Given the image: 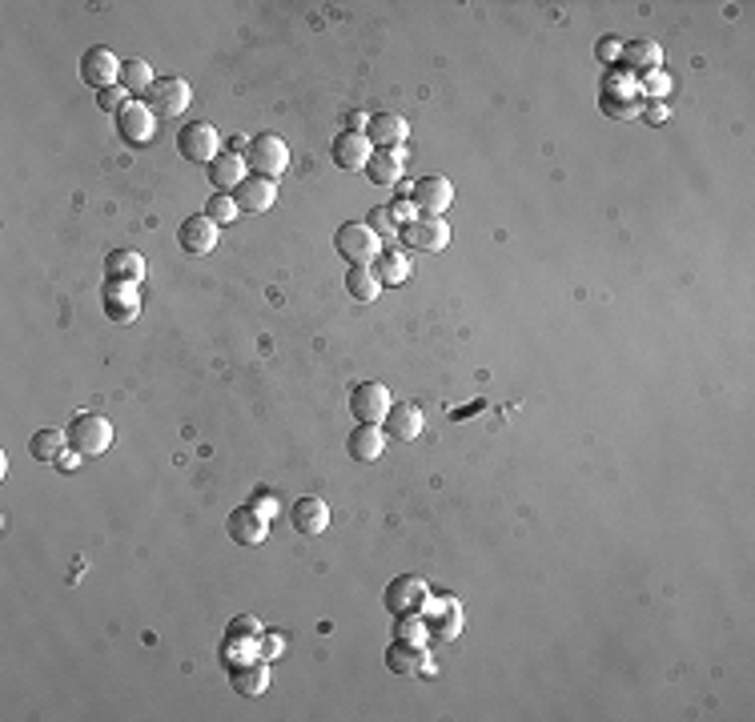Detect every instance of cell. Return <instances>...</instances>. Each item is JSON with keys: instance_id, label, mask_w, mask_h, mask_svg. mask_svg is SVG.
<instances>
[{"instance_id": "obj_26", "label": "cell", "mask_w": 755, "mask_h": 722, "mask_svg": "<svg viewBox=\"0 0 755 722\" xmlns=\"http://www.w3.org/2000/svg\"><path fill=\"white\" fill-rule=\"evenodd\" d=\"M402 173H406L402 149H374V157H370V165H366V177H370L374 185H398Z\"/></svg>"}, {"instance_id": "obj_36", "label": "cell", "mask_w": 755, "mask_h": 722, "mask_svg": "<svg viewBox=\"0 0 755 722\" xmlns=\"http://www.w3.org/2000/svg\"><path fill=\"white\" fill-rule=\"evenodd\" d=\"M249 506H254L262 518H270V522H274V518H278V510H282V506H278V498H274V490H266V486H258L254 494H249Z\"/></svg>"}, {"instance_id": "obj_6", "label": "cell", "mask_w": 755, "mask_h": 722, "mask_svg": "<svg viewBox=\"0 0 755 722\" xmlns=\"http://www.w3.org/2000/svg\"><path fill=\"white\" fill-rule=\"evenodd\" d=\"M193 101V89L185 77H157L153 89L145 93V105L153 109V117H181Z\"/></svg>"}, {"instance_id": "obj_35", "label": "cell", "mask_w": 755, "mask_h": 722, "mask_svg": "<svg viewBox=\"0 0 755 722\" xmlns=\"http://www.w3.org/2000/svg\"><path fill=\"white\" fill-rule=\"evenodd\" d=\"M129 101H133V97L125 93V85H113V89H101V93H97V105H101L105 113H113V117H117Z\"/></svg>"}, {"instance_id": "obj_30", "label": "cell", "mask_w": 755, "mask_h": 722, "mask_svg": "<svg viewBox=\"0 0 755 722\" xmlns=\"http://www.w3.org/2000/svg\"><path fill=\"white\" fill-rule=\"evenodd\" d=\"M346 289H350L354 301H378L382 281H378V273H374L370 265H350V273H346Z\"/></svg>"}, {"instance_id": "obj_31", "label": "cell", "mask_w": 755, "mask_h": 722, "mask_svg": "<svg viewBox=\"0 0 755 722\" xmlns=\"http://www.w3.org/2000/svg\"><path fill=\"white\" fill-rule=\"evenodd\" d=\"M153 69L145 65V61H121V85H125V93L137 101L141 93H149L153 89Z\"/></svg>"}, {"instance_id": "obj_11", "label": "cell", "mask_w": 755, "mask_h": 722, "mask_svg": "<svg viewBox=\"0 0 755 722\" xmlns=\"http://www.w3.org/2000/svg\"><path fill=\"white\" fill-rule=\"evenodd\" d=\"M81 81H85V85H93L97 93H101V89L121 85V61L113 57V49L93 45V49L81 57Z\"/></svg>"}, {"instance_id": "obj_34", "label": "cell", "mask_w": 755, "mask_h": 722, "mask_svg": "<svg viewBox=\"0 0 755 722\" xmlns=\"http://www.w3.org/2000/svg\"><path fill=\"white\" fill-rule=\"evenodd\" d=\"M366 225H370V229H374L382 241H386V237H398V229H402V225L394 221L390 205H374V209H370V217H366Z\"/></svg>"}, {"instance_id": "obj_10", "label": "cell", "mask_w": 755, "mask_h": 722, "mask_svg": "<svg viewBox=\"0 0 755 722\" xmlns=\"http://www.w3.org/2000/svg\"><path fill=\"white\" fill-rule=\"evenodd\" d=\"M426 598H430V586L422 582V578H414V574H402V578H394L390 586H386V610L394 614V618H406V614H422V606H426Z\"/></svg>"}, {"instance_id": "obj_13", "label": "cell", "mask_w": 755, "mask_h": 722, "mask_svg": "<svg viewBox=\"0 0 755 722\" xmlns=\"http://www.w3.org/2000/svg\"><path fill=\"white\" fill-rule=\"evenodd\" d=\"M410 201L418 209V217H442L450 205H454V185L446 177H422L414 189H410Z\"/></svg>"}, {"instance_id": "obj_9", "label": "cell", "mask_w": 755, "mask_h": 722, "mask_svg": "<svg viewBox=\"0 0 755 722\" xmlns=\"http://www.w3.org/2000/svg\"><path fill=\"white\" fill-rule=\"evenodd\" d=\"M398 241L406 249H418V253H442L450 245V229L442 217H414L410 225L398 229Z\"/></svg>"}, {"instance_id": "obj_37", "label": "cell", "mask_w": 755, "mask_h": 722, "mask_svg": "<svg viewBox=\"0 0 755 722\" xmlns=\"http://www.w3.org/2000/svg\"><path fill=\"white\" fill-rule=\"evenodd\" d=\"M639 85H643V97H647V101H663L667 89H671L667 73H647V77H639Z\"/></svg>"}, {"instance_id": "obj_27", "label": "cell", "mask_w": 755, "mask_h": 722, "mask_svg": "<svg viewBox=\"0 0 755 722\" xmlns=\"http://www.w3.org/2000/svg\"><path fill=\"white\" fill-rule=\"evenodd\" d=\"M105 277H109V281H129V285H137V281L145 277V257L133 253V249H113V253L105 257Z\"/></svg>"}, {"instance_id": "obj_22", "label": "cell", "mask_w": 755, "mask_h": 722, "mask_svg": "<svg viewBox=\"0 0 755 722\" xmlns=\"http://www.w3.org/2000/svg\"><path fill=\"white\" fill-rule=\"evenodd\" d=\"M229 682H233V690H237V694H245V698L262 694V690L270 686V666H266V658H254V662H237V666H229Z\"/></svg>"}, {"instance_id": "obj_39", "label": "cell", "mask_w": 755, "mask_h": 722, "mask_svg": "<svg viewBox=\"0 0 755 722\" xmlns=\"http://www.w3.org/2000/svg\"><path fill=\"white\" fill-rule=\"evenodd\" d=\"M390 213H394V221H398V225H410V221L418 217V209H414V201H410V197H394V201H390Z\"/></svg>"}, {"instance_id": "obj_2", "label": "cell", "mask_w": 755, "mask_h": 722, "mask_svg": "<svg viewBox=\"0 0 755 722\" xmlns=\"http://www.w3.org/2000/svg\"><path fill=\"white\" fill-rule=\"evenodd\" d=\"M334 249L342 253L346 265H374L378 253H382V237H378L366 221H346V225L334 233Z\"/></svg>"}, {"instance_id": "obj_33", "label": "cell", "mask_w": 755, "mask_h": 722, "mask_svg": "<svg viewBox=\"0 0 755 722\" xmlns=\"http://www.w3.org/2000/svg\"><path fill=\"white\" fill-rule=\"evenodd\" d=\"M394 638H398V642H414V646H426V638H430V630H426V618H418V614L394 618Z\"/></svg>"}, {"instance_id": "obj_40", "label": "cell", "mask_w": 755, "mask_h": 722, "mask_svg": "<svg viewBox=\"0 0 755 722\" xmlns=\"http://www.w3.org/2000/svg\"><path fill=\"white\" fill-rule=\"evenodd\" d=\"M643 117H647L651 125H663V121H671V105H667V101H647V105H643Z\"/></svg>"}, {"instance_id": "obj_41", "label": "cell", "mask_w": 755, "mask_h": 722, "mask_svg": "<svg viewBox=\"0 0 755 722\" xmlns=\"http://www.w3.org/2000/svg\"><path fill=\"white\" fill-rule=\"evenodd\" d=\"M258 646H262V658H266V662H270V658H278V654L286 650V642H282V638H274V634H266Z\"/></svg>"}, {"instance_id": "obj_38", "label": "cell", "mask_w": 755, "mask_h": 722, "mask_svg": "<svg viewBox=\"0 0 755 722\" xmlns=\"http://www.w3.org/2000/svg\"><path fill=\"white\" fill-rule=\"evenodd\" d=\"M595 57H599L607 69H615V65H619V57H623V41H619V37H603V41H599V49H595Z\"/></svg>"}, {"instance_id": "obj_16", "label": "cell", "mask_w": 755, "mask_h": 722, "mask_svg": "<svg viewBox=\"0 0 755 722\" xmlns=\"http://www.w3.org/2000/svg\"><path fill=\"white\" fill-rule=\"evenodd\" d=\"M101 305H105V317H109V321H117V325H129V321H137V313H141V297H137V285H129V281H105Z\"/></svg>"}, {"instance_id": "obj_28", "label": "cell", "mask_w": 755, "mask_h": 722, "mask_svg": "<svg viewBox=\"0 0 755 722\" xmlns=\"http://www.w3.org/2000/svg\"><path fill=\"white\" fill-rule=\"evenodd\" d=\"M65 446H69V434L65 430H57V426H45V430H37L33 434V442H29V454L37 458V462H57L61 454H65Z\"/></svg>"}, {"instance_id": "obj_14", "label": "cell", "mask_w": 755, "mask_h": 722, "mask_svg": "<svg viewBox=\"0 0 755 722\" xmlns=\"http://www.w3.org/2000/svg\"><path fill=\"white\" fill-rule=\"evenodd\" d=\"M225 530H229V538L237 542V546H262L266 542V534H270V518H262L254 506H237L229 518H225Z\"/></svg>"}, {"instance_id": "obj_7", "label": "cell", "mask_w": 755, "mask_h": 722, "mask_svg": "<svg viewBox=\"0 0 755 722\" xmlns=\"http://www.w3.org/2000/svg\"><path fill=\"white\" fill-rule=\"evenodd\" d=\"M390 406H394V398H390V390L382 382H358L350 390V414L362 426H382L386 414H390Z\"/></svg>"}, {"instance_id": "obj_21", "label": "cell", "mask_w": 755, "mask_h": 722, "mask_svg": "<svg viewBox=\"0 0 755 722\" xmlns=\"http://www.w3.org/2000/svg\"><path fill=\"white\" fill-rule=\"evenodd\" d=\"M659 65H663V49L655 41H631V45H623L619 69H627L635 77H647V73H659Z\"/></svg>"}, {"instance_id": "obj_25", "label": "cell", "mask_w": 755, "mask_h": 722, "mask_svg": "<svg viewBox=\"0 0 755 722\" xmlns=\"http://www.w3.org/2000/svg\"><path fill=\"white\" fill-rule=\"evenodd\" d=\"M386 666H390V674H402V678H410V674H422V670H430V662H426V646H414V642H390V650H386Z\"/></svg>"}, {"instance_id": "obj_19", "label": "cell", "mask_w": 755, "mask_h": 722, "mask_svg": "<svg viewBox=\"0 0 755 722\" xmlns=\"http://www.w3.org/2000/svg\"><path fill=\"white\" fill-rule=\"evenodd\" d=\"M290 522H294V530H298V534L318 538V534H326V526H330V506H326L322 498L306 494V498H298V502H294Z\"/></svg>"}, {"instance_id": "obj_1", "label": "cell", "mask_w": 755, "mask_h": 722, "mask_svg": "<svg viewBox=\"0 0 755 722\" xmlns=\"http://www.w3.org/2000/svg\"><path fill=\"white\" fill-rule=\"evenodd\" d=\"M643 105H647V97H643V85H639L635 73H627L619 65L603 73V81H599V109L611 121H635V117H643Z\"/></svg>"}, {"instance_id": "obj_24", "label": "cell", "mask_w": 755, "mask_h": 722, "mask_svg": "<svg viewBox=\"0 0 755 722\" xmlns=\"http://www.w3.org/2000/svg\"><path fill=\"white\" fill-rule=\"evenodd\" d=\"M346 450L354 462H378L386 450V430L382 426H354L346 438Z\"/></svg>"}, {"instance_id": "obj_32", "label": "cell", "mask_w": 755, "mask_h": 722, "mask_svg": "<svg viewBox=\"0 0 755 722\" xmlns=\"http://www.w3.org/2000/svg\"><path fill=\"white\" fill-rule=\"evenodd\" d=\"M237 201H233V193H213L209 201H205V217L213 221V225H229V221H237Z\"/></svg>"}, {"instance_id": "obj_20", "label": "cell", "mask_w": 755, "mask_h": 722, "mask_svg": "<svg viewBox=\"0 0 755 722\" xmlns=\"http://www.w3.org/2000/svg\"><path fill=\"white\" fill-rule=\"evenodd\" d=\"M422 426H426V418H422V410L414 402H394L390 414H386V422H382V430L390 438H398V442H414L422 434Z\"/></svg>"}, {"instance_id": "obj_8", "label": "cell", "mask_w": 755, "mask_h": 722, "mask_svg": "<svg viewBox=\"0 0 755 722\" xmlns=\"http://www.w3.org/2000/svg\"><path fill=\"white\" fill-rule=\"evenodd\" d=\"M117 137L133 149H145L153 137H157V117L145 101H129L121 113H117Z\"/></svg>"}, {"instance_id": "obj_4", "label": "cell", "mask_w": 755, "mask_h": 722, "mask_svg": "<svg viewBox=\"0 0 755 722\" xmlns=\"http://www.w3.org/2000/svg\"><path fill=\"white\" fill-rule=\"evenodd\" d=\"M245 165L254 169V177H270L278 181L286 169H290V149L278 133H258L249 141V153H245Z\"/></svg>"}, {"instance_id": "obj_5", "label": "cell", "mask_w": 755, "mask_h": 722, "mask_svg": "<svg viewBox=\"0 0 755 722\" xmlns=\"http://www.w3.org/2000/svg\"><path fill=\"white\" fill-rule=\"evenodd\" d=\"M177 153L193 165H213L225 149H221V133L209 125V121H193L177 133Z\"/></svg>"}, {"instance_id": "obj_15", "label": "cell", "mask_w": 755, "mask_h": 722, "mask_svg": "<svg viewBox=\"0 0 755 722\" xmlns=\"http://www.w3.org/2000/svg\"><path fill=\"white\" fill-rule=\"evenodd\" d=\"M217 237H221V225H213L205 213L201 217H185L181 229H177V245L189 253V257H205L217 249Z\"/></svg>"}, {"instance_id": "obj_29", "label": "cell", "mask_w": 755, "mask_h": 722, "mask_svg": "<svg viewBox=\"0 0 755 722\" xmlns=\"http://www.w3.org/2000/svg\"><path fill=\"white\" fill-rule=\"evenodd\" d=\"M374 265H378L374 273H378V281H382V285H402V281L410 277V269H414V265H410V257H406L402 249H382Z\"/></svg>"}, {"instance_id": "obj_3", "label": "cell", "mask_w": 755, "mask_h": 722, "mask_svg": "<svg viewBox=\"0 0 755 722\" xmlns=\"http://www.w3.org/2000/svg\"><path fill=\"white\" fill-rule=\"evenodd\" d=\"M65 434H69V450H77L81 458H101L113 446V426L101 414H77Z\"/></svg>"}, {"instance_id": "obj_18", "label": "cell", "mask_w": 755, "mask_h": 722, "mask_svg": "<svg viewBox=\"0 0 755 722\" xmlns=\"http://www.w3.org/2000/svg\"><path fill=\"white\" fill-rule=\"evenodd\" d=\"M366 137H370L374 149H402L406 137H410V125L398 113H374L366 121Z\"/></svg>"}, {"instance_id": "obj_12", "label": "cell", "mask_w": 755, "mask_h": 722, "mask_svg": "<svg viewBox=\"0 0 755 722\" xmlns=\"http://www.w3.org/2000/svg\"><path fill=\"white\" fill-rule=\"evenodd\" d=\"M330 157H334V165L346 169V173H358V169L366 173V165H370V157H374V145H370L366 133L342 129V133L334 137V145H330Z\"/></svg>"}, {"instance_id": "obj_23", "label": "cell", "mask_w": 755, "mask_h": 722, "mask_svg": "<svg viewBox=\"0 0 755 722\" xmlns=\"http://www.w3.org/2000/svg\"><path fill=\"white\" fill-rule=\"evenodd\" d=\"M249 165H245V157L241 153H221L213 165H209V185H213V193H229V189H237L249 173H245Z\"/></svg>"}, {"instance_id": "obj_17", "label": "cell", "mask_w": 755, "mask_h": 722, "mask_svg": "<svg viewBox=\"0 0 755 722\" xmlns=\"http://www.w3.org/2000/svg\"><path fill=\"white\" fill-rule=\"evenodd\" d=\"M233 201H237V209L241 213H266L274 201H278V181H270V177H254L249 173L237 189H233Z\"/></svg>"}]
</instances>
